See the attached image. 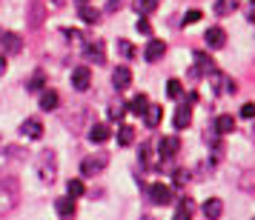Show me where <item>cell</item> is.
Returning <instances> with one entry per match:
<instances>
[{"mask_svg": "<svg viewBox=\"0 0 255 220\" xmlns=\"http://www.w3.org/2000/svg\"><path fill=\"white\" fill-rule=\"evenodd\" d=\"M86 58L95 60V63H106V46H104V40H92V43H86Z\"/></svg>", "mask_w": 255, "mask_h": 220, "instance_id": "12", "label": "cell"}, {"mask_svg": "<svg viewBox=\"0 0 255 220\" xmlns=\"http://www.w3.org/2000/svg\"><path fill=\"white\" fill-rule=\"evenodd\" d=\"M55 212H58L60 218H72L75 215V197H58L55 200Z\"/></svg>", "mask_w": 255, "mask_h": 220, "instance_id": "16", "label": "cell"}, {"mask_svg": "<svg viewBox=\"0 0 255 220\" xmlns=\"http://www.w3.org/2000/svg\"><path fill=\"white\" fill-rule=\"evenodd\" d=\"M86 138L92 140V143H106V140L112 138V129L106 126V123H95V126L86 132Z\"/></svg>", "mask_w": 255, "mask_h": 220, "instance_id": "13", "label": "cell"}, {"mask_svg": "<svg viewBox=\"0 0 255 220\" xmlns=\"http://www.w3.org/2000/svg\"><path fill=\"white\" fill-rule=\"evenodd\" d=\"M244 17H247L250 23H255V0H250V3H247V14H244Z\"/></svg>", "mask_w": 255, "mask_h": 220, "instance_id": "38", "label": "cell"}, {"mask_svg": "<svg viewBox=\"0 0 255 220\" xmlns=\"http://www.w3.org/2000/svg\"><path fill=\"white\" fill-rule=\"evenodd\" d=\"M138 32H140V35H152V26H149L146 17H140V20H138Z\"/></svg>", "mask_w": 255, "mask_h": 220, "instance_id": "36", "label": "cell"}, {"mask_svg": "<svg viewBox=\"0 0 255 220\" xmlns=\"http://www.w3.org/2000/svg\"><path fill=\"white\" fill-rule=\"evenodd\" d=\"M212 129H218V135H230L232 129H235V117H232V115H218Z\"/></svg>", "mask_w": 255, "mask_h": 220, "instance_id": "22", "label": "cell"}, {"mask_svg": "<svg viewBox=\"0 0 255 220\" xmlns=\"http://www.w3.org/2000/svg\"><path fill=\"white\" fill-rule=\"evenodd\" d=\"M181 94H184V83H181V80H169V83H166V97L178 100Z\"/></svg>", "mask_w": 255, "mask_h": 220, "instance_id": "30", "label": "cell"}, {"mask_svg": "<svg viewBox=\"0 0 255 220\" xmlns=\"http://www.w3.org/2000/svg\"><path fill=\"white\" fill-rule=\"evenodd\" d=\"M124 112H127V109H124V103H112V106H109V117H112V120H121V117H124Z\"/></svg>", "mask_w": 255, "mask_h": 220, "instance_id": "31", "label": "cell"}, {"mask_svg": "<svg viewBox=\"0 0 255 220\" xmlns=\"http://www.w3.org/2000/svg\"><path fill=\"white\" fill-rule=\"evenodd\" d=\"M72 86H75L78 92H86V89L92 86V72L86 69V66H78V69L72 72Z\"/></svg>", "mask_w": 255, "mask_h": 220, "instance_id": "8", "label": "cell"}, {"mask_svg": "<svg viewBox=\"0 0 255 220\" xmlns=\"http://www.w3.org/2000/svg\"><path fill=\"white\" fill-rule=\"evenodd\" d=\"M132 140H135V129L132 126H121L118 129V143H121V146H132Z\"/></svg>", "mask_w": 255, "mask_h": 220, "instance_id": "27", "label": "cell"}, {"mask_svg": "<svg viewBox=\"0 0 255 220\" xmlns=\"http://www.w3.org/2000/svg\"><path fill=\"white\" fill-rule=\"evenodd\" d=\"M0 46H3V55H17V52L23 49V37L14 35V32H3V40H0Z\"/></svg>", "mask_w": 255, "mask_h": 220, "instance_id": "7", "label": "cell"}, {"mask_svg": "<svg viewBox=\"0 0 255 220\" xmlns=\"http://www.w3.org/2000/svg\"><path fill=\"white\" fill-rule=\"evenodd\" d=\"M129 83H132V72L127 66H115V72H112V86H115L118 92H127Z\"/></svg>", "mask_w": 255, "mask_h": 220, "instance_id": "9", "label": "cell"}, {"mask_svg": "<svg viewBox=\"0 0 255 220\" xmlns=\"http://www.w3.org/2000/svg\"><path fill=\"white\" fill-rule=\"evenodd\" d=\"M186 180H189V172H181V169H178V172H175V186H184Z\"/></svg>", "mask_w": 255, "mask_h": 220, "instance_id": "39", "label": "cell"}, {"mask_svg": "<svg viewBox=\"0 0 255 220\" xmlns=\"http://www.w3.org/2000/svg\"><path fill=\"white\" fill-rule=\"evenodd\" d=\"M204 215H207L209 220H218L221 215H224V203H221L218 197H209L207 203H204Z\"/></svg>", "mask_w": 255, "mask_h": 220, "instance_id": "19", "label": "cell"}, {"mask_svg": "<svg viewBox=\"0 0 255 220\" xmlns=\"http://www.w3.org/2000/svg\"><path fill=\"white\" fill-rule=\"evenodd\" d=\"M20 203V186L14 177H3L0 180V215H9L14 206Z\"/></svg>", "mask_w": 255, "mask_h": 220, "instance_id": "1", "label": "cell"}, {"mask_svg": "<svg viewBox=\"0 0 255 220\" xmlns=\"http://www.w3.org/2000/svg\"><path fill=\"white\" fill-rule=\"evenodd\" d=\"M181 151V140L175 138H161V143H158V154H161V160H172L175 154Z\"/></svg>", "mask_w": 255, "mask_h": 220, "instance_id": "5", "label": "cell"}, {"mask_svg": "<svg viewBox=\"0 0 255 220\" xmlns=\"http://www.w3.org/2000/svg\"><path fill=\"white\" fill-rule=\"evenodd\" d=\"M163 55H166V43H163V40H149V43H146V52H143V58L149 60V63H158Z\"/></svg>", "mask_w": 255, "mask_h": 220, "instance_id": "11", "label": "cell"}, {"mask_svg": "<svg viewBox=\"0 0 255 220\" xmlns=\"http://www.w3.org/2000/svg\"><path fill=\"white\" fill-rule=\"evenodd\" d=\"M143 120H146V129H158L161 126V120H163V109L161 106H146Z\"/></svg>", "mask_w": 255, "mask_h": 220, "instance_id": "15", "label": "cell"}, {"mask_svg": "<svg viewBox=\"0 0 255 220\" xmlns=\"http://www.w3.org/2000/svg\"><path fill=\"white\" fill-rule=\"evenodd\" d=\"M3 72H6V55L0 52V74H3Z\"/></svg>", "mask_w": 255, "mask_h": 220, "instance_id": "42", "label": "cell"}, {"mask_svg": "<svg viewBox=\"0 0 255 220\" xmlns=\"http://www.w3.org/2000/svg\"><path fill=\"white\" fill-rule=\"evenodd\" d=\"M37 177L43 180V183H55V174H58V157H55V151L46 149L40 151V157H37Z\"/></svg>", "mask_w": 255, "mask_h": 220, "instance_id": "2", "label": "cell"}, {"mask_svg": "<svg viewBox=\"0 0 255 220\" xmlns=\"http://www.w3.org/2000/svg\"><path fill=\"white\" fill-rule=\"evenodd\" d=\"M146 195H149V200L155 203V206H169L175 197H172V189L166 183H152L149 189H146Z\"/></svg>", "mask_w": 255, "mask_h": 220, "instance_id": "4", "label": "cell"}, {"mask_svg": "<svg viewBox=\"0 0 255 220\" xmlns=\"http://www.w3.org/2000/svg\"><path fill=\"white\" fill-rule=\"evenodd\" d=\"M81 20H83V23H98V20H101V12H98L95 6L81 3Z\"/></svg>", "mask_w": 255, "mask_h": 220, "instance_id": "26", "label": "cell"}, {"mask_svg": "<svg viewBox=\"0 0 255 220\" xmlns=\"http://www.w3.org/2000/svg\"><path fill=\"white\" fill-rule=\"evenodd\" d=\"M58 103H60V97H58L55 89H46V92L40 94V109H43V112H55Z\"/></svg>", "mask_w": 255, "mask_h": 220, "instance_id": "18", "label": "cell"}, {"mask_svg": "<svg viewBox=\"0 0 255 220\" xmlns=\"http://www.w3.org/2000/svg\"><path fill=\"white\" fill-rule=\"evenodd\" d=\"M0 40H3V29H0Z\"/></svg>", "mask_w": 255, "mask_h": 220, "instance_id": "43", "label": "cell"}, {"mask_svg": "<svg viewBox=\"0 0 255 220\" xmlns=\"http://www.w3.org/2000/svg\"><path fill=\"white\" fill-rule=\"evenodd\" d=\"M192 58H195V69H192V74H209V72L215 69V66H212V58L204 55V52H195Z\"/></svg>", "mask_w": 255, "mask_h": 220, "instance_id": "14", "label": "cell"}, {"mask_svg": "<svg viewBox=\"0 0 255 220\" xmlns=\"http://www.w3.org/2000/svg\"><path fill=\"white\" fill-rule=\"evenodd\" d=\"M155 9H158V0H135V14H140V17L152 14Z\"/></svg>", "mask_w": 255, "mask_h": 220, "instance_id": "25", "label": "cell"}, {"mask_svg": "<svg viewBox=\"0 0 255 220\" xmlns=\"http://www.w3.org/2000/svg\"><path fill=\"white\" fill-rule=\"evenodd\" d=\"M204 37H207V46L209 49H224V43H227V32H224L221 26H209Z\"/></svg>", "mask_w": 255, "mask_h": 220, "instance_id": "10", "label": "cell"}, {"mask_svg": "<svg viewBox=\"0 0 255 220\" xmlns=\"http://www.w3.org/2000/svg\"><path fill=\"white\" fill-rule=\"evenodd\" d=\"M201 20V12L198 9H189V12L184 14V26H192V23H198Z\"/></svg>", "mask_w": 255, "mask_h": 220, "instance_id": "32", "label": "cell"}, {"mask_svg": "<svg viewBox=\"0 0 255 220\" xmlns=\"http://www.w3.org/2000/svg\"><path fill=\"white\" fill-rule=\"evenodd\" d=\"M146 106H149V97H146V94H135V97H132V100H129V112H132V115H143V112H146Z\"/></svg>", "mask_w": 255, "mask_h": 220, "instance_id": "23", "label": "cell"}, {"mask_svg": "<svg viewBox=\"0 0 255 220\" xmlns=\"http://www.w3.org/2000/svg\"><path fill=\"white\" fill-rule=\"evenodd\" d=\"M238 186H241V192L255 197V172H244L241 177H238Z\"/></svg>", "mask_w": 255, "mask_h": 220, "instance_id": "24", "label": "cell"}, {"mask_svg": "<svg viewBox=\"0 0 255 220\" xmlns=\"http://www.w3.org/2000/svg\"><path fill=\"white\" fill-rule=\"evenodd\" d=\"M209 74H212V89H215L218 94H232V92H235V83H232L230 77L224 74V72H215V69H212Z\"/></svg>", "mask_w": 255, "mask_h": 220, "instance_id": "6", "label": "cell"}, {"mask_svg": "<svg viewBox=\"0 0 255 220\" xmlns=\"http://www.w3.org/2000/svg\"><path fill=\"white\" fill-rule=\"evenodd\" d=\"M20 132H23L26 138L37 140L40 135H43V126H40V120H37V117H29V120H23V126H20Z\"/></svg>", "mask_w": 255, "mask_h": 220, "instance_id": "17", "label": "cell"}, {"mask_svg": "<svg viewBox=\"0 0 255 220\" xmlns=\"http://www.w3.org/2000/svg\"><path fill=\"white\" fill-rule=\"evenodd\" d=\"M106 163H109V154H106V151H98V154H92V157L81 160V174L83 177H92V174L104 172Z\"/></svg>", "mask_w": 255, "mask_h": 220, "instance_id": "3", "label": "cell"}, {"mask_svg": "<svg viewBox=\"0 0 255 220\" xmlns=\"http://www.w3.org/2000/svg\"><path fill=\"white\" fill-rule=\"evenodd\" d=\"M189 212H192V203H189V200H184V203L178 206V218H181V220L189 218Z\"/></svg>", "mask_w": 255, "mask_h": 220, "instance_id": "35", "label": "cell"}, {"mask_svg": "<svg viewBox=\"0 0 255 220\" xmlns=\"http://www.w3.org/2000/svg\"><path fill=\"white\" fill-rule=\"evenodd\" d=\"M189 120H192V106H178V112H175V129H186Z\"/></svg>", "mask_w": 255, "mask_h": 220, "instance_id": "21", "label": "cell"}, {"mask_svg": "<svg viewBox=\"0 0 255 220\" xmlns=\"http://www.w3.org/2000/svg\"><path fill=\"white\" fill-rule=\"evenodd\" d=\"M238 3H241V0H215L212 12L218 14V17H227V14H232L235 9H238Z\"/></svg>", "mask_w": 255, "mask_h": 220, "instance_id": "20", "label": "cell"}, {"mask_svg": "<svg viewBox=\"0 0 255 220\" xmlns=\"http://www.w3.org/2000/svg\"><path fill=\"white\" fill-rule=\"evenodd\" d=\"M63 35H66V37H69V40H81V32H78V29H66V32H63Z\"/></svg>", "mask_w": 255, "mask_h": 220, "instance_id": "41", "label": "cell"}, {"mask_svg": "<svg viewBox=\"0 0 255 220\" xmlns=\"http://www.w3.org/2000/svg\"><path fill=\"white\" fill-rule=\"evenodd\" d=\"M121 6H124V0H109V3H106V12H118Z\"/></svg>", "mask_w": 255, "mask_h": 220, "instance_id": "40", "label": "cell"}, {"mask_svg": "<svg viewBox=\"0 0 255 220\" xmlns=\"http://www.w3.org/2000/svg\"><path fill=\"white\" fill-rule=\"evenodd\" d=\"M241 117L244 120H253L255 117V103H244L241 106Z\"/></svg>", "mask_w": 255, "mask_h": 220, "instance_id": "33", "label": "cell"}, {"mask_svg": "<svg viewBox=\"0 0 255 220\" xmlns=\"http://www.w3.org/2000/svg\"><path fill=\"white\" fill-rule=\"evenodd\" d=\"M40 23H43V6H40V3H32V17H29V26L37 29Z\"/></svg>", "mask_w": 255, "mask_h": 220, "instance_id": "29", "label": "cell"}, {"mask_svg": "<svg viewBox=\"0 0 255 220\" xmlns=\"http://www.w3.org/2000/svg\"><path fill=\"white\" fill-rule=\"evenodd\" d=\"M40 86H43V74H35V77L29 80V89H32V92H37Z\"/></svg>", "mask_w": 255, "mask_h": 220, "instance_id": "37", "label": "cell"}, {"mask_svg": "<svg viewBox=\"0 0 255 220\" xmlns=\"http://www.w3.org/2000/svg\"><path fill=\"white\" fill-rule=\"evenodd\" d=\"M66 195H72V197H83V195H86V186H83V180H78V177H75V180H69V183H66Z\"/></svg>", "mask_w": 255, "mask_h": 220, "instance_id": "28", "label": "cell"}, {"mask_svg": "<svg viewBox=\"0 0 255 220\" xmlns=\"http://www.w3.org/2000/svg\"><path fill=\"white\" fill-rule=\"evenodd\" d=\"M118 49H121V55H124V58H132V55H135V49L129 46L127 40H118Z\"/></svg>", "mask_w": 255, "mask_h": 220, "instance_id": "34", "label": "cell"}, {"mask_svg": "<svg viewBox=\"0 0 255 220\" xmlns=\"http://www.w3.org/2000/svg\"><path fill=\"white\" fill-rule=\"evenodd\" d=\"M78 3H86V0H78Z\"/></svg>", "mask_w": 255, "mask_h": 220, "instance_id": "44", "label": "cell"}]
</instances>
